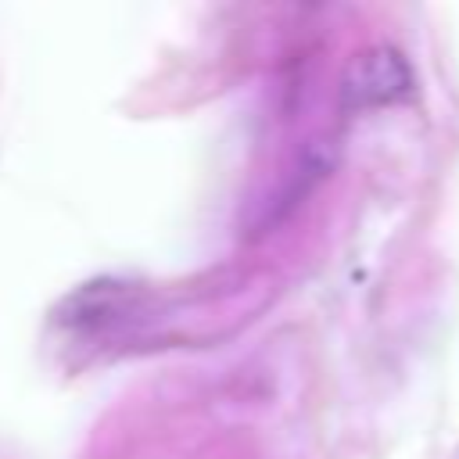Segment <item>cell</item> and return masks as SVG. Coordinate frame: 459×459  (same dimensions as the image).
Instances as JSON below:
<instances>
[{
	"instance_id": "1",
	"label": "cell",
	"mask_w": 459,
	"mask_h": 459,
	"mask_svg": "<svg viewBox=\"0 0 459 459\" xmlns=\"http://www.w3.org/2000/svg\"><path fill=\"white\" fill-rule=\"evenodd\" d=\"M409 97H412V72L394 47H373L359 54L341 79V104L351 111L384 108Z\"/></svg>"
}]
</instances>
